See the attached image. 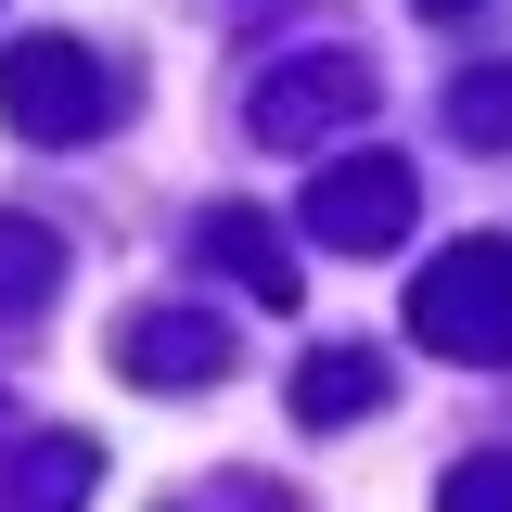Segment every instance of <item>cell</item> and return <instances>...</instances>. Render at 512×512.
Listing matches in <instances>:
<instances>
[{
	"mask_svg": "<svg viewBox=\"0 0 512 512\" xmlns=\"http://www.w3.org/2000/svg\"><path fill=\"white\" fill-rule=\"evenodd\" d=\"M128 90H116V64L90 52V39H13L0 52V116L26 128V141H77V128H103Z\"/></svg>",
	"mask_w": 512,
	"mask_h": 512,
	"instance_id": "1",
	"label": "cell"
},
{
	"mask_svg": "<svg viewBox=\"0 0 512 512\" xmlns=\"http://www.w3.org/2000/svg\"><path fill=\"white\" fill-rule=\"evenodd\" d=\"M461 141H512V77H461Z\"/></svg>",
	"mask_w": 512,
	"mask_h": 512,
	"instance_id": "10",
	"label": "cell"
},
{
	"mask_svg": "<svg viewBox=\"0 0 512 512\" xmlns=\"http://www.w3.org/2000/svg\"><path fill=\"white\" fill-rule=\"evenodd\" d=\"M64 295V244L39 218H0V320H39Z\"/></svg>",
	"mask_w": 512,
	"mask_h": 512,
	"instance_id": "8",
	"label": "cell"
},
{
	"mask_svg": "<svg viewBox=\"0 0 512 512\" xmlns=\"http://www.w3.org/2000/svg\"><path fill=\"white\" fill-rule=\"evenodd\" d=\"M436 512H512V461H461L436 487Z\"/></svg>",
	"mask_w": 512,
	"mask_h": 512,
	"instance_id": "11",
	"label": "cell"
},
{
	"mask_svg": "<svg viewBox=\"0 0 512 512\" xmlns=\"http://www.w3.org/2000/svg\"><path fill=\"white\" fill-rule=\"evenodd\" d=\"M410 231V154H346V167H320L308 180V244L333 256H372Z\"/></svg>",
	"mask_w": 512,
	"mask_h": 512,
	"instance_id": "3",
	"label": "cell"
},
{
	"mask_svg": "<svg viewBox=\"0 0 512 512\" xmlns=\"http://www.w3.org/2000/svg\"><path fill=\"white\" fill-rule=\"evenodd\" d=\"M423 13H474V0H423Z\"/></svg>",
	"mask_w": 512,
	"mask_h": 512,
	"instance_id": "12",
	"label": "cell"
},
{
	"mask_svg": "<svg viewBox=\"0 0 512 512\" xmlns=\"http://www.w3.org/2000/svg\"><path fill=\"white\" fill-rule=\"evenodd\" d=\"M410 333L436 359H512V244H461L410 282Z\"/></svg>",
	"mask_w": 512,
	"mask_h": 512,
	"instance_id": "2",
	"label": "cell"
},
{
	"mask_svg": "<svg viewBox=\"0 0 512 512\" xmlns=\"http://www.w3.org/2000/svg\"><path fill=\"white\" fill-rule=\"evenodd\" d=\"M77 487H90V448L52 436V448H26V487H13V512H77Z\"/></svg>",
	"mask_w": 512,
	"mask_h": 512,
	"instance_id": "9",
	"label": "cell"
},
{
	"mask_svg": "<svg viewBox=\"0 0 512 512\" xmlns=\"http://www.w3.org/2000/svg\"><path fill=\"white\" fill-rule=\"evenodd\" d=\"M346 116H372V64H295L256 90V141H320Z\"/></svg>",
	"mask_w": 512,
	"mask_h": 512,
	"instance_id": "4",
	"label": "cell"
},
{
	"mask_svg": "<svg viewBox=\"0 0 512 512\" xmlns=\"http://www.w3.org/2000/svg\"><path fill=\"white\" fill-rule=\"evenodd\" d=\"M231 372V333L205 308H154V320H128V384H154V397H180V384H218Z\"/></svg>",
	"mask_w": 512,
	"mask_h": 512,
	"instance_id": "5",
	"label": "cell"
},
{
	"mask_svg": "<svg viewBox=\"0 0 512 512\" xmlns=\"http://www.w3.org/2000/svg\"><path fill=\"white\" fill-rule=\"evenodd\" d=\"M205 244H218L231 269H244V295H256V308H295V269H282V231H269L256 205H218V218H205Z\"/></svg>",
	"mask_w": 512,
	"mask_h": 512,
	"instance_id": "7",
	"label": "cell"
},
{
	"mask_svg": "<svg viewBox=\"0 0 512 512\" xmlns=\"http://www.w3.org/2000/svg\"><path fill=\"white\" fill-rule=\"evenodd\" d=\"M384 359H359V346H333V359H308L295 372V423H359V410H384Z\"/></svg>",
	"mask_w": 512,
	"mask_h": 512,
	"instance_id": "6",
	"label": "cell"
}]
</instances>
